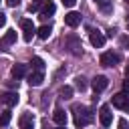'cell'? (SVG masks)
<instances>
[{
    "instance_id": "1",
    "label": "cell",
    "mask_w": 129,
    "mask_h": 129,
    "mask_svg": "<svg viewBox=\"0 0 129 129\" xmlns=\"http://www.w3.org/2000/svg\"><path fill=\"white\" fill-rule=\"evenodd\" d=\"M73 111H75V125L77 127H87L93 121V117H95L93 111L89 107H83V105H77Z\"/></svg>"
},
{
    "instance_id": "2",
    "label": "cell",
    "mask_w": 129,
    "mask_h": 129,
    "mask_svg": "<svg viewBox=\"0 0 129 129\" xmlns=\"http://www.w3.org/2000/svg\"><path fill=\"white\" fill-rule=\"evenodd\" d=\"M64 46H67L69 52L75 54V56H81V54H83V44H81V38H79L77 34H69V36L64 38Z\"/></svg>"
},
{
    "instance_id": "3",
    "label": "cell",
    "mask_w": 129,
    "mask_h": 129,
    "mask_svg": "<svg viewBox=\"0 0 129 129\" xmlns=\"http://www.w3.org/2000/svg\"><path fill=\"white\" fill-rule=\"evenodd\" d=\"M119 60H121V54H119V52H113V50L103 52V54H101V58H99V62H101L103 67H115Z\"/></svg>"
},
{
    "instance_id": "4",
    "label": "cell",
    "mask_w": 129,
    "mask_h": 129,
    "mask_svg": "<svg viewBox=\"0 0 129 129\" xmlns=\"http://www.w3.org/2000/svg\"><path fill=\"white\" fill-rule=\"evenodd\" d=\"M113 105L117 107V109H123V111H127L129 113V93H117V95H113Z\"/></svg>"
},
{
    "instance_id": "5",
    "label": "cell",
    "mask_w": 129,
    "mask_h": 129,
    "mask_svg": "<svg viewBox=\"0 0 129 129\" xmlns=\"http://www.w3.org/2000/svg\"><path fill=\"white\" fill-rule=\"evenodd\" d=\"M20 28H22V32H24V40H26V42H30V40H32V36L36 34V28H34L32 20H28V18L20 20Z\"/></svg>"
},
{
    "instance_id": "6",
    "label": "cell",
    "mask_w": 129,
    "mask_h": 129,
    "mask_svg": "<svg viewBox=\"0 0 129 129\" xmlns=\"http://www.w3.org/2000/svg\"><path fill=\"white\" fill-rule=\"evenodd\" d=\"M99 121H101V125H103V127H109V125H111V121H113V115H111V109H109V105H103V107L99 109Z\"/></svg>"
},
{
    "instance_id": "7",
    "label": "cell",
    "mask_w": 129,
    "mask_h": 129,
    "mask_svg": "<svg viewBox=\"0 0 129 129\" xmlns=\"http://www.w3.org/2000/svg\"><path fill=\"white\" fill-rule=\"evenodd\" d=\"M107 85H109V79H107V77H103V75H99V77H95V79L91 81V87H93V91H95V93L105 91V89H107Z\"/></svg>"
},
{
    "instance_id": "8",
    "label": "cell",
    "mask_w": 129,
    "mask_h": 129,
    "mask_svg": "<svg viewBox=\"0 0 129 129\" xmlns=\"http://www.w3.org/2000/svg\"><path fill=\"white\" fill-rule=\"evenodd\" d=\"M0 103H4L6 107H14V105L18 103V93H14V91L2 93V95H0Z\"/></svg>"
},
{
    "instance_id": "9",
    "label": "cell",
    "mask_w": 129,
    "mask_h": 129,
    "mask_svg": "<svg viewBox=\"0 0 129 129\" xmlns=\"http://www.w3.org/2000/svg\"><path fill=\"white\" fill-rule=\"evenodd\" d=\"M89 40H91L93 46L101 48V46L105 44V34H101L99 30H89Z\"/></svg>"
},
{
    "instance_id": "10",
    "label": "cell",
    "mask_w": 129,
    "mask_h": 129,
    "mask_svg": "<svg viewBox=\"0 0 129 129\" xmlns=\"http://www.w3.org/2000/svg\"><path fill=\"white\" fill-rule=\"evenodd\" d=\"M42 81H44V71H32L28 75V85L30 87H38V85H42Z\"/></svg>"
},
{
    "instance_id": "11",
    "label": "cell",
    "mask_w": 129,
    "mask_h": 129,
    "mask_svg": "<svg viewBox=\"0 0 129 129\" xmlns=\"http://www.w3.org/2000/svg\"><path fill=\"white\" fill-rule=\"evenodd\" d=\"M64 24L71 26V28L79 26V24H81V14H79V12H69V14H64Z\"/></svg>"
},
{
    "instance_id": "12",
    "label": "cell",
    "mask_w": 129,
    "mask_h": 129,
    "mask_svg": "<svg viewBox=\"0 0 129 129\" xmlns=\"http://www.w3.org/2000/svg\"><path fill=\"white\" fill-rule=\"evenodd\" d=\"M20 129H32L34 127V115L32 113H24V115H20Z\"/></svg>"
},
{
    "instance_id": "13",
    "label": "cell",
    "mask_w": 129,
    "mask_h": 129,
    "mask_svg": "<svg viewBox=\"0 0 129 129\" xmlns=\"http://www.w3.org/2000/svg\"><path fill=\"white\" fill-rule=\"evenodd\" d=\"M54 10H56L54 2H52V0H44V4H42V8H40V16H42V18H48L50 14H54Z\"/></svg>"
},
{
    "instance_id": "14",
    "label": "cell",
    "mask_w": 129,
    "mask_h": 129,
    "mask_svg": "<svg viewBox=\"0 0 129 129\" xmlns=\"http://www.w3.org/2000/svg\"><path fill=\"white\" fill-rule=\"evenodd\" d=\"M16 42V30H6V34L2 36V40H0V46H10V44H14Z\"/></svg>"
},
{
    "instance_id": "15",
    "label": "cell",
    "mask_w": 129,
    "mask_h": 129,
    "mask_svg": "<svg viewBox=\"0 0 129 129\" xmlns=\"http://www.w3.org/2000/svg\"><path fill=\"white\" fill-rule=\"evenodd\" d=\"M10 75H12V79H22L24 75H26V64H14L12 67V71H10Z\"/></svg>"
},
{
    "instance_id": "16",
    "label": "cell",
    "mask_w": 129,
    "mask_h": 129,
    "mask_svg": "<svg viewBox=\"0 0 129 129\" xmlns=\"http://www.w3.org/2000/svg\"><path fill=\"white\" fill-rule=\"evenodd\" d=\"M52 119H54V123H56V125H67V113H64L62 109H54Z\"/></svg>"
},
{
    "instance_id": "17",
    "label": "cell",
    "mask_w": 129,
    "mask_h": 129,
    "mask_svg": "<svg viewBox=\"0 0 129 129\" xmlns=\"http://www.w3.org/2000/svg\"><path fill=\"white\" fill-rule=\"evenodd\" d=\"M50 32H52V28H50V24H44V26H40V28L36 30V34H38V38H42V40H46V38L50 36Z\"/></svg>"
},
{
    "instance_id": "18",
    "label": "cell",
    "mask_w": 129,
    "mask_h": 129,
    "mask_svg": "<svg viewBox=\"0 0 129 129\" xmlns=\"http://www.w3.org/2000/svg\"><path fill=\"white\" fill-rule=\"evenodd\" d=\"M10 119H12V113L10 111H2L0 113V127H6L10 123Z\"/></svg>"
},
{
    "instance_id": "19",
    "label": "cell",
    "mask_w": 129,
    "mask_h": 129,
    "mask_svg": "<svg viewBox=\"0 0 129 129\" xmlns=\"http://www.w3.org/2000/svg\"><path fill=\"white\" fill-rule=\"evenodd\" d=\"M42 4H44V0H32L30 6H28V12H40Z\"/></svg>"
},
{
    "instance_id": "20",
    "label": "cell",
    "mask_w": 129,
    "mask_h": 129,
    "mask_svg": "<svg viewBox=\"0 0 129 129\" xmlns=\"http://www.w3.org/2000/svg\"><path fill=\"white\" fill-rule=\"evenodd\" d=\"M75 87H77V89H79V91H85V89H87V79H85V77H81V75H79V77H77V79H75Z\"/></svg>"
},
{
    "instance_id": "21",
    "label": "cell",
    "mask_w": 129,
    "mask_h": 129,
    "mask_svg": "<svg viewBox=\"0 0 129 129\" xmlns=\"http://www.w3.org/2000/svg\"><path fill=\"white\" fill-rule=\"evenodd\" d=\"M30 64H32L34 71H44V62H42V58H38V56H34Z\"/></svg>"
},
{
    "instance_id": "22",
    "label": "cell",
    "mask_w": 129,
    "mask_h": 129,
    "mask_svg": "<svg viewBox=\"0 0 129 129\" xmlns=\"http://www.w3.org/2000/svg\"><path fill=\"white\" fill-rule=\"evenodd\" d=\"M60 97H62V99H71V97H73V89H71V87H62V89H60Z\"/></svg>"
},
{
    "instance_id": "23",
    "label": "cell",
    "mask_w": 129,
    "mask_h": 129,
    "mask_svg": "<svg viewBox=\"0 0 129 129\" xmlns=\"http://www.w3.org/2000/svg\"><path fill=\"white\" fill-rule=\"evenodd\" d=\"M99 6H101V10H103V12H111V10H113V6H111V2H109V0H101V2H99Z\"/></svg>"
},
{
    "instance_id": "24",
    "label": "cell",
    "mask_w": 129,
    "mask_h": 129,
    "mask_svg": "<svg viewBox=\"0 0 129 129\" xmlns=\"http://www.w3.org/2000/svg\"><path fill=\"white\" fill-rule=\"evenodd\" d=\"M42 129H67V127H64V125H58V127H50V125H48V121H44V123H42Z\"/></svg>"
},
{
    "instance_id": "25",
    "label": "cell",
    "mask_w": 129,
    "mask_h": 129,
    "mask_svg": "<svg viewBox=\"0 0 129 129\" xmlns=\"http://www.w3.org/2000/svg\"><path fill=\"white\" fill-rule=\"evenodd\" d=\"M62 4H64V6H69V8H73V6L77 4V0H62Z\"/></svg>"
},
{
    "instance_id": "26",
    "label": "cell",
    "mask_w": 129,
    "mask_h": 129,
    "mask_svg": "<svg viewBox=\"0 0 129 129\" xmlns=\"http://www.w3.org/2000/svg\"><path fill=\"white\" fill-rule=\"evenodd\" d=\"M6 4L14 8V6H18V4H20V0H6Z\"/></svg>"
},
{
    "instance_id": "27",
    "label": "cell",
    "mask_w": 129,
    "mask_h": 129,
    "mask_svg": "<svg viewBox=\"0 0 129 129\" xmlns=\"http://www.w3.org/2000/svg\"><path fill=\"white\" fill-rule=\"evenodd\" d=\"M4 24H6V14H2V12H0V28H2Z\"/></svg>"
},
{
    "instance_id": "28",
    "label": "cell",
    "mask_w": 129,
    "mask_h": 129,
    "mask_svg": "<svg viewBox=\"0 0 129 129\" xmlns=\"http://www.w3.org/2000/svg\"><path fill=\"white\" fill-rule=\"evenodd\" d=\"M123 91H125V93H129V79H127V81H123Z\"/></svg>"
},
{
    "instance_id": "29",
    "label": "cell",
    "mask_w": 129,
    "mask_h": 129,
    "mask_svg": "<svg viewBox=\"0 0 129 129\" xmlns=\"http://www.w3.org/2000/svg\"><path fill=\"white\" fill-rule=\"evenodd\" d=\"M119 129H127V121H125V119L119 121Z\"/></svg>"
},
{
    "instance_id": "30",
    "label": "cell",
    "mask_w": 129,
    "mask_h": 129,
    "mask_svg": "<svg viewBox=\"0 0 129 129\" xmlns=\"http://www.w3.org/2000/svg\"><path fill=\"white\" fill-rule=\"evenodd\" d=\"M125 75L129 77V62H127V67H125Z\"/></svg>"
},
{
    "instance_id": "31",
    "label": "cell",
    "mask_w": 129,
    "mask_h": 129,
    "mask_svg": "<svg viewBox=\"0 0 129 129\" xmlns=\"http://www.w3.org/2000/svg\"><path fill=\"white\" fill-rule=\"evenodd\" d=\"M127 24H129V14H127Z\"/></svg>"
},
{
    "instance_id": "32",
    "label": "cell",
    "mask_w": 129,
    "mask_h": 129,
    "mask_svg": "<svg viewBox=\"0 0 129 129\" xmlns=\"http://www.w3.org/2000/svg\"><path fill=\"white\" fill-rule=\"evenodd\" d=\"M127 48H129V40H127Z\"/></svg>"
},
{
    "instance_id": "33",
    "label": "cell",
    "mask_w": 129,
    "mask_h": 129,
    "mask_svg": "<svg viewBox=\"0 0 129 129\" xmlns=\"http://www.w3.org/2000/svg\"><path fill=\"white\" fill-rule=\"evenodd\" d=\"M95 2H101V0H95Z\"/></svg>"
},
{
    "instance_id": "34",
    "label": "cell",
    "mask_w": 129,
    "mask_h": 129,
    "mask_svg": "<svg viewBox=\"0 0 129 129\" xmlns=\"http://www.w3.org/2000/svg\"><path fill=\"white\" fill-rule=\"evenodd\" d=\"M125 2H127V4H129V0H125Z\"/></svg>"
}]
</instances>
